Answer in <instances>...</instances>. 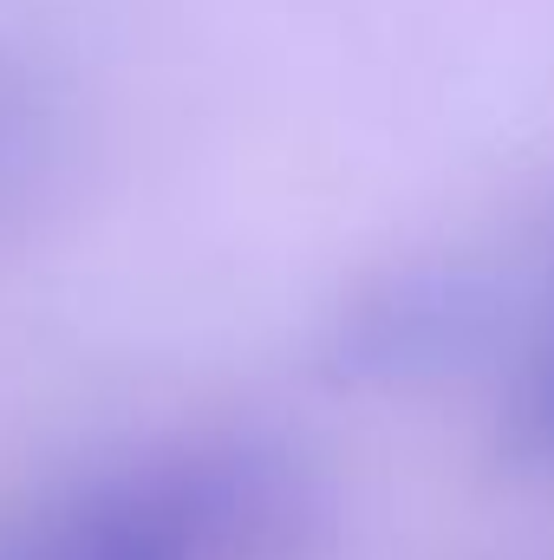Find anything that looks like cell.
I'll list each match as a JSON object with an SVG mask.
<instances>
[{
  "instance_id": "obj_2",
  "label": "cell",
  "mask_w": 554,
  "mask_h": 560,
  "mask_svg": "<svg viewBox=\"0 0 554 560\" xmlns=\"http://www.w3.org/2000/svg\"><path fill=\"white\" fill-rule=\"evenodd\" d=\"M509 378H503V423L496 443L516 469H554V261L549 280L522 319V339L509 352Z\"/></svg>"
},
{
  "instance_id": "obj_1",
  "label": "cell",
  "mask_w": 554,
  "mask_h": 560,
  "mask_svg": "<svg viewBox=\"0 0 554 560\" xmlns=\"http://www.w3.org/2000/svg\"><path fill=\"white\" fill-rule=\"evenodd\" d=\"M307 522V482L275 443L183 436L0 515V560H280Z\"/></svg>"
}]
</instances>
